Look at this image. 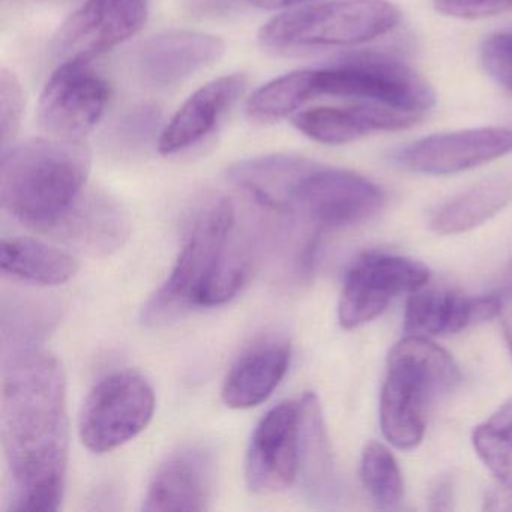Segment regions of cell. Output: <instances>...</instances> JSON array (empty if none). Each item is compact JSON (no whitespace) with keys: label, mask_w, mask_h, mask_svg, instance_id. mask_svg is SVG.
<instances>
[{"label":"cell","mask_w":512,"mask_h":512,"mask_svg":"<svg viewBox=\"0 0 512 512\" xmlns=\"http://www.w3.org/2000/svg\"><path fill=\"white\" fill-rule=\"evenodd\" d=\"M314 98H319L316 70L293 71L257 89L245 110L253 121L277 122L296 115Z\"/></svg>","instance_id":"24"},{"label":"cell","mask_w":512,"mask_h":512,"mask_svg":"<svg viewBox=\"0 0 512 512\" xmlns=\"http://www.w3.org/2000/svg\"><path fill=\"white\" fill-rule=\"evenodd\" d=\"M247 83L245 74H227L197 89L161 131L158 151L175 155L203 142L238 103Z\"/></svg>","instance_id":"17"},{"label":"cell","mask_w":512,"mask_h":512,"mask_svg":"<svg viewBox=\"0 0 512 512\" xmlns=\"http://www.w3.org/2000/svg\"><path fill=\"white\" fill-rule=\"evenodd\" d=\"M311 163L293 155H266L239 161L230 167L229 179L260 208L286 215L290 193Z\"/></svg>","instance_id":"21"},{"label":"cell","mask_w":512,"mask_h":512,"mask_svg":"<svg viewBox=\"0 0 512 512\" xmlns=\"http://www.w3.org/2000/svg\"><path fill=\"white\" fill-rule=\"evenodd\" d=\"M461 376L452 356L427 337L407 335L389 353L380 395V425L398 449H413L427 427L428 404L451 392Z\"/></svg>","instance_id":"3"},{"label":"cell","mask_w":512,"mask_h":512,"mask_svg":"<svg viewBox=\"0 0 512 512\" xmlns=\"http://www.w3.org/2000/svg\"><path fill=\"white\" fill-rule=\"evenodd\" d=\"M226 44L203 32L169 31L155 35L137 52V71L148 85L167 88L218 64Z\"/></svg>","instance_id":"16"},{"label":"cell","mask_w":512,"mask_h":512,"mask_svg":"<svg viewBox=\"0 0 512 512\" xmlns=\"http://www.w3.org/2000/svg\"><path fill=\"white\" fill-rule=\"evenodd\" d=\"M424 116L385 104L353 101L346 106L314 107L293 115L299 133L322 145L341 146L358 142L373 133L407 130Z\"/></svg>","instance_id":"15"},{"label":"cell","mask_w":512,"mask_h":512,"mask_svg":"<svg viewBox=\"0 0 512 512\" xmlns=\"http://www.w3.org/2000/svg\"><path fill=\"white\" fill-rule=\"evenodd\" d=\"M509 152H512V130L472 128L418 140L400 152L398 161L412 172L446 176L484 166Z\"/></svg>","instance_id":"13"},{"label":"cell","mask_w":512,"mask_h":512,"mask_svg":"<svg viewBox=\"0 0 512 512\" xmlns=\"http://www.w3.org/2000/svg\"><path fill=\"white\" fill-rule=\"evenodd\" d=\"M50 232L83 253L107 256L127 241L130 221L119 203L106 194H82Z\"/></svg>","instance_id":"19"},{"label":"cell","mask_w":512,"mask_h":512,"mask_svg":"<svg viewBox=\"0 0 512 512\" xmlns=\"http://www.w3.org/2000/svg\"><path fill=\"white\" fill-rule=\"evenodd\" d=\"M301 467L308 488L314 493L325 490L332 475L331 452L323 424L322 407L313 392L301 400Z\"/></svg>","instance_id":"25"},{"label":"cell","mask_w":512,"mask_h":512,"mask_svg":"<svg viewBox=\"0 0 512 512\" xmlns=\"http://www.w3.org/2000/svg\"><path fill=\"white\" fill-rule=\"evenodd\" d=\"M236 212L232 200L220 194L209 196L199 206L169 278L143 305V325L160 328L200 308L203 292L235 232Z\"/></svg>","instance_id":"4"},{"label":"cell","mask_w":512,"mask_h":512,"mask_svg":"<svg viewBox=\"0 0 512 512\" xmlns=\"http://www.w3.org/2000/svg\"><path fill=\"white\" fill-rule=\"evenodd\" d=\"M70 425L61 362L35 347L5 368L2 440L11 476L8 511L56 512L64 500Z\"/></svg>","instance_id":"1"},{"label":"cell","mask_w":512,"mask_h":512,"mask_svg":"<svg viewBox=\"0 0 512 512\" xmlns=\"http://www.w3.org/2000/svg\"><path fill=\"white\" fill-rule=\"evenodd\" d=\"M31 2H47V4H49V2H56V4H59V2H70V0H31Z\"/></svg>","instance_id":"34"},{"label":"cell","mask_w":512,"mask_h":512,"mask_svg":"<svg viewBox=\"0 0 512 512\" xmlns=\"http://www.w3.org/2000/svg\"><path fill=\"white\" fill-rule=\"evenodd\" d=\"M481 64L485 73L512 94V34H496L482 44Z\"/></svg>","instance_id":"30"},{"label":"cell","mask_w":512,"mask_h":512,"mask_svg":"<svg viewBox=\"0 0 512 512\" xmlns=\"http://www.w3.org/2000/svg\"><path fill=\"white\" fill-rule=\"evenodd\" d=\"M290 344L269 338L254 344L233 364L224 379L221 397L230 409H251L274 394L289 370Z\"/></svg>","instance_id":"20"},{"label":"cell","mask_w":512,"mask_h":512,"mask_svg":"<svg viewBox=\"0 0 512 512\" xmlns=\"http://www.w3.org/2000/svg\"><path fill=\"white\" fill-rule=\"evenodd\" d=\"M4 274L38 286H61L76 277L80 265L70 253L38 239H4L0 250Z\"/></svg>","instance_id":"22"},{"label":"cell","mask_w":512,"mask_h":512,"mask_svg":"<svg viewBox=\"0 0 512 512\" xmlns=\"http://www.w3.org/2000/svg\"><path fill=\"white\" fill-rule=\"evenodd\" d=\"M248 2L260 10L277 11L298 7V5L314 2V0H248Z\"/></svg>","instance_id":"32"},{"label":"cell","mask_w":512,"mask_h":512,"mask_svg":"<svg viewBox=\"0 0 512 512\" xmlns=\"http://www.w3.org/2000/svg\"><path fill=\"white\" fill-rule=\"evenodd\" d=\"M25 113V94L22 83L13 71L2 68L0 73V134H2V151L11 148Z\"/></svg>","instance_id":"28"},{"label":"cell","mask_w":512,"mask_h":512,"mask_svg":"<svg viewBox=\"0 0 512 512\" xmlns=\"http://www.w3.org/2000/svg\"><path fill=\"white\" fill-rule=\"evenodd\" d=\"M155 392L139 371L122 370L94 386L79 418L83 445L94 454H106L139 436L154 416Z\"/></svg>","instance_id":"7"},{"label":"cell","mask_w":512,"mask_h":512,"mask_svg":"<svg viewBox=\"0 0 512 512\" xmlns=\"http://www.w3.org/2000/svg\"><path fill=\"white\" fill-rule=\"evenodd\" d=\"M509 275H511V278H512V263H511V268H509Z\"/></svg>","instance_id":"35"},{"label":"cell","mask_w":512,"mask_h":512,"mask_svg":"<svg viewBox=\"0 0 512 512\" xmlns=\"http://www.w3.org/2000/svg\"><path fill=\"white\" fill-rule=\"evenodd\" d=\"M500 313L494 296H464L448 290H416L404 311V332L418 337L452 335Z\"/></svg>","instance_id":"18"},{"label":"cell","mask_w":512,"mask_h":512,"mask_svg":"<svg viewBox=\"0 0 512 512\" xmlns=\"http://www.w3.org/2000/svg\"><path fill=\"white\" fill-rule=\"evenodd\" d=\"M319 97L370 101L427 115L436 103L431 86L406 62L388 53L362 50L316 70Z\"/></svg>","instance_id":"6"},{"label":"cell","mask_w":512,"mask_h":512,"mask_svg":"<svg viewBox=\"0 0 512 512\" xmlns=\"http://www.w3.org/2000/svg\"><path fill=\"white\" fill-rule=\"evenodd\" d=\"M109 98V85L91 62H61L41 92L38 122L55 139L80 142L103 119Z\"/></svg>","instance_id":"10"},{"label":"cell","mask_w":512,"mask_h":512,"mask_svg":"<svg viewBox=\"0 0 512 512\" xmlns=\"http://www.w3.org/2000/svg\"><path fill=\"white\" fill-rule=\"evenodd\" d=\"M91 166L82 140L34 139L5 149L2 206L25 226L50 232L82 196Z\"/></svg>","instance_id":"2"},{"label":"cell","mask_w":512,"mask_h":512,"mask_svg":"<svg viewBox=\"0 0 512 512\" xmlns=\"http://www.w3.org/2000/svg\"><path fill=\"white\" fill-rule=\"evenodd\" d=\"M361 478L368 493L380 508H394L404 496V481L392 452L379 442L365 446Z\"/></svg>","instance_id":"27"},{"label":"cell","mask_w":512,"mask_h":512,"mask_svg":"<svg viewBox=\"0 0 512 512\" xmlns=\"http://www.w3.org/2000/svg\"><path fill=\"white\" fill-rule=\"evenodd\" d=\"M401 11L388 0H334L269 20L259 41L275 52L349 47L389 34Z\"/></svg>","instance_id":"5"},{"label":"cell","mask_w":512,"mask_h":512,"mask_svg":"<svg viewBox=\"0 0 512 512\" xmlns=\"http://www.w3.org/2000/svg\"><path fill=\"white\" fill-rule=\"evenodd\" d=\"M503 335H505L506 344H508L509 353L512 356V317L503 320Z\"/></svg>","instance_id":"33"},{"label":"cell","mask_w":512,"mask_h":512,"mask_svg":"<svg viewBox=\"0 0 512 512\" xmlns=\"http://www.w3.org/2000/svg\"><path fill=\"white\" fill-rule=\"evenodd\" d=\"M299 467L301 403L287 400L257 424L245 457V481L253 493H278L298 479Z\"/></svg>","instance_id":"12"},{"label":"cell","mask_w":512,"mask_h":512,"mask_svg":"<svg viewBox=\"0 0 512 512\" xmlns=\"http://www.w3.org/2000/svg\"><path fill=\"white\" fill-rule=\"evenodd\" d=\"M511 200V179H485L445 203L434 215L431 227L440 235L467 232L499 214Z\"/></svg>","instance_id":"23"},{"label":"cell","mask_w":512,"mask_h":512,"mask_svg":"<svg viewBox=\"0 0 512 512\" xmlns=\"http://www.w3.org/2000/svg\"><path fill=\"white\" fill-rule=\"evenodd\" d=\"M472 442L491 473L512 488V398L473 430Z\"/></svg>","instance_id":"26"},{"label":"cell","mask_w":512,"mask_h":512,"mask_svg":"<svg viewBox=\"0 0 512 512\" xmlns=\"http://www.w3.org/2000/svg\"><path fill=\"white\" fill-rule=\"evenodd\" d=\"M385 203L379 185L355 172L311 163L296 181L286 215L320 229L353 226L377 214Z\"/></svg>","instance_id":"8"},{"label":"cell","mask_w":512,"mask_h":512,"mask_svg":"<svg viewBox=\"0 0 512 512\" xmlns=\"http://www.w3.org/2000/svg\"><path fill=\"white\" fill-rule=\"evenodd\" d=\"M430 272L409 257L365 253L347 272L338 304V320L344 329H356L379 317L392 299L424 289Z\"/></svg>","instance_id":"9"},{"label":"cell","mask_w":512,"mask_h":512,"mask_svg":"<svg viewBox=\"0 0 512 512\" xmlns=\"http://www.w3.org/2000/svg\"><path fill=\"white\" fill-rule=\"evenodd\" d=\"M160 118V112L155 107H136L118 122L113 131V140L124 148H139L155 136Z\"/></svg>","instance_id":"29"},{"label":"cell","mask_w":512,"mask_h":512,"mask_svg":"<svg viewBox=\"0 0 512 512\" xmlns=\"http://www.w3.org/2000/svg\"><path fill=\"white\" fill-rule=\"evenodd\" d=\"M151 0H85L61 26L53 52L59 62H92L142 31Z\"/></svg>","instance_id":"11"},{"label":"cell","mask_w":512,"mask_h":512,"mask_svg":"<svg viewBox=\"0 0 512 512\" xmlns=\"http://www.w3.org/2000/svg\"><path fill=\"white\" fill-rule=\"evenodd\" d=\"M443 16L460 20H482L512 13V0H434Z\"/></svg>","instance_id":"31"},{"label":"cell","mask_w":512,"mask_h":512,"mask_svg":"<svg viewBox=\"0 0 512 512\" xmlns=\"http://www.w3.org/2000/svg\"><path fill=\"white\" fill-rule=\"evenodd\" d=\"M214 449L187 445L157 467L143 500V511H205L214 494Z\"/></svg>","instance_id":"14"}]
</instances>
